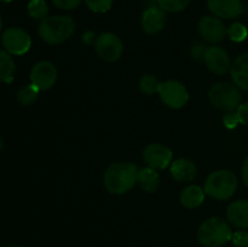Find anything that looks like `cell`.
I'll use <instances>...</instances> for the list:
<instances>
[{
  "label": "cell",
  "mask_w": 248,
  "mask_h": 247,
  "mask_svg": "<svg viewBox=\"0 0 248 247\" xmlns=\"http://www.w3.org/2000/svg\"><path fill=\"white\" fill-rule=\"evenodd\" d=\"M159 94L162 102L167 107L173 109L182 108L189 101V93L186 86L177 80H169V81L162 82Z\"/></svg>",
  "instance_id": "ba28073f"
},
{
  "label": "cell",
  "mask_w": 248,
  "mask_h": 247,
  "mask_svg": "<svg viewBox=\"0 0 248 247\" xmlns=\"http://www.w3.org/2000/svg\"><path fill=\"white\" fill-rule=\"evenodd\" d=\"M28 12L34 19H45L48 14V6L45 0H31L28 4Z\"/></svg>",
  "instance_id": "603a6c76"
},
{
  "label": "cell",
  "mask_w": 248,
  "mask_h": 247,
  "mask_svg": "<svg viewBox=\"0 0 248 247\" xmlns=\"http://www.w3.org/2000/svg\"><path fill=\"white\" fill-rule=\"evenodd\" d=\"M232 237V234L229 224L219 217L206 219L200 225L198 232L199 242L205 247H220L230 241Z\"/></svg>",
  "instance_id": "3957f363"
},
{
  "label": "cell",
  "mask_w": 248,
  "mask_h": 247,
  "mask_svg": "<svg viewBox=\"0 0 248 247\" xmlns=\"http://www.w3.org/2000/svg\"><path fill=\"white\" fill-rule=\"evenodd\" d=\"M137 183L147 193H154L159 188L160 176L156 172V170L152 169L149 166L144 167L142 170H138Z\"/></svg>",
  "instance_id": "ac0fdd59"
},
{
  "label": "cell",
  "mask_w": 248,
  "mask_h": 247,
  "mask_svg": "<svg viewBox=\"0 0 248 247\" xmlns=\"http://www.w3.org/2000/svg\"><path fill=\"white\" fill-rule=\"evenodd\" d=\"M198 28L201 36L210 43H219V41L224 40L228 34L227 27L218 17H202L199 22Z\"/></svg>",
  "instance_id": "8fae6325"
},
{
  "label": "cell",
  "mask_w": 248,
  "mask_h": 247,
  "mask_svg": "<svg viewBox=\"0 0 248 247\" xmlns=\"http://www.w3.org/2000/svg\"><path fill=\"white\" fill-rule=\"evenodd\" d=\"M7 247H23V246H21V245H10V246Z\"/></svg>",
  "instance_id": "836d02e7"
},
{
  "label": "cell",
  "mask_w": 248,
  "mask_h": 247,
  "mask_svg": "<svg viewBox=\"0 0 248 247\" xmlns=\"http://www.w3.org/2000/svg\"><path fill=\"white\" fill-rule=\"evenodd\" d=\"M143 159L149 167L154 170H164L171 164L172 152L166 145L153 143L147 145L143 152Z\"/></svg>",
  "instance_id": "30bf717a"
},
{
  "label": "cell",
  "mask_w": 248,
  "mask_h": 247,
  "mask_svg": "<svg viewBox=\"0 0 248 247\" xmlns=\"http://www.w3.org/2000/svg\"><path fill=\"white\" fill-rule=\"evenodd\" d=\"M228 35L235 43H241L248 36V29L241 23H232L228 28Z\"/></svg>",
  "instance_id": "d4e9b609"
},
{
  "label": "cell",
  "mask_w": 248,
  "mask_h": 247,
  "mask_svg": "<svg viewBox=\"0 0 248 247\" xmlns=\"http://www.w3.org/2000/svg\"><path fill=\"white\" fill-rule=\"evenodd\" d=\"M241 174H242V181H244L245 185L248 186V156L244 161V165H242Z\"/></svg>",
  "instance_id": "1f68e13d"
},
{
  "label": "cell",
  "mask_w": 248,
  "mask_h": 247,
  "mask_svg": "<svg viewBox=\"0 0 248 247\" xmlns=\"http://www.w3.org/2000/svg\"><path fill=\"white\" fill-rule=\"evenodd\" d=\"M75 31V23L69 16L46 17L40 22L38 33L45 43L50 45H58L73 35Z\"/></svg>",
  "instance_id": "7a4b0ae2"
},
{
  "label": "cell",
  "mask_w": 248,
  "mask_h": 247,
  "mask_svg": "<svg viewBox=\"0 0 248 247\" xmlns=\"http://www.w3.org/2000/svg\"><path fill=\"white\" fill-rule=\"evenodd\" d=\"M247 29H248V27H247Z\"/></svg>",
  "instance_id": "74e56055"
},
{
  "label": "cell",
  "mask_w": 248,
  "mask_h": 247,
  "mask_svg": "<svg viewBox=\"0 0 248 247\" xmlns=\"http://www.w3.org/2000/svg\"><path fill=\"white\" fill-rule=\"evenodd\" d=\"M16 67L11 55L0 50V82H11Z\"/></svg>",
  "instance_id": "ffe728a7"
},
{
  "label": "cell",
  "mask_w": 248,
  "mask_h": 247,
  "mask_svg": "<svg viewBox=\"0 0 248 247\" xmlns=\"http://www.w3.org/2000/svg\"><path fill=\"white\" fill-rule=\"evenodd\" d=\"M228 220L237 228H248V200L230 203L227 210Z\"/></svg>",
  "instance_id": "9a60e30c"
},
{
  "label": "cell",
  "mask_w": 248,
  "mask_h": 247,
  "mask_svg": "<svg viewBox=\"0 0 248 247\" xmlns=\"http://www.w3.org/2000/svg\"><path fill=\"white\" fill-rule=\"evenodd\" d=\"M232 77L237 87L248 91V52L242 53L232 65Z\"/></svg>",
  "instance_id": "2e32d148"
},
{
  "label": "cell",
  "mask_w": 248,
  "mask_h": 247,
  "mask_svg": "<svg viewBox=\"0 0 248 247\" xmlns=\"http://www.w3.org/2000/svg\"><path fill=\"white\" fill-rule=\"evenodd\" d=\"M85 2L91 11L103 14L110 9L113 0H85Z\"/></svg>",
  "instance_id": "484cf974"
},
{
  "label": "cell",
  "mask_w": 248,
  "mask_h": 247,
  "mask_svg": "<svg viewBox=\"0 0 248 247\" xmlns=\"http://www.w3.org/2000/svg\"><path fill=\"white\" fill-rule=\"evenodd\" d=\"M232 244L235 247H248V232L240 230L232 234Z\"/></svg>",
  "instance_id": "4316f807"
},
{
  "label": "cell",
  "mask_w": 248,
  "mask_h": 247,
  "mask_svg": "<svg viewBox=\"0 0 248 247\" xmlns=\"http://www.w3.org/2000/svg\"><path fill=\"white\" fill-rule=\"evenodd\" d=\"M237 188V178L229 170L212 172L205 182V193L217 200H228L234 195Z\"/></svg>",
  "instance_id": "277c9868"
},
{
  "label": "cell",
  "mask_w": 248,
  "mask_h": 247,
  "mask_svg": "<svg viewBox=\"0 0 248 247\" xmlns=\"http://www.w3.org/2000/svg\"><path fill=\"white\" fill-rule=\"evenodd\" d=\"M94 48L98 57L107 62H115L124 52L123 41L113 33H103L97 36Z\"/></svg>",
  "instance_id": "52a82bcc"
},
{
  "label": "cell",
  "mask_w": 248,
  "mask_h": 247,
  "mask_svg": "<svg viewBox=\"0 0 248 247\" xmlns=\"http://www.w3.org/2000/svg\"><path fill=\"white\" fill-rule=\"evenodd\" d=\"M161 84L157 77H155L154 75H143L140 80V89L143 93L145 94H154L159 93L160 89H161Z\"/></svg>",
  "instance_id": "7402d4cb"
},
{
  "label": "cell",
  "mask_w": 248,
  "mask_h": 247,
  "mask_svg": "<svg viewBox=\"0 0 248 247\" xmlns=\"http://www.w3.org/2000/svg\"><path fill=\"white\" fill-rule=\"evenodd\" d=\"M207 48L208 47H206L205 44L196 43L194 44L193 47H191V55H193V57L196 58V60H203Z\"/></svg>",
  "instance_id": "f546056e"
},
{
  "label": "cell",
  "mask_w": 248,
  "mask_h": 247,
  "mask_svg": "<svg viewBox=\"0 0 248 247\" xmlns=\"http://www.w3.org/2000/svg\"><path fill=\"white\" fill-rule=\"evenodd\" d=\"M205 200V190L199 185H189L181 193V203L186 208H196Z\"/></svg>",
  "instance_id": "d6986e66"
},
{
  "label": "cell",
  "mask_w": 248,
  "mask_h": 247,
  "mask_svg": "<svg viewBox=\"0 0 248 247\" xmlns=\"http://www.w3.org/2000/svg\"><path fill=\"white\" fill-rule=\"evenodd\" d=\"M157 6L165 12L183 11L189 5L190 0H156Z\"/></svg>",
  "instance_id": "cb8c5ba5"
},
{
  "label": "cell",
  "mask_w": 248,
  "mask_h": 247,
  "mask_svg": "<svg viewBox=\"0 0 248 247\" xmlns=\"http://www.w3.org/2000/svg\"><path fill=\"white\" fill-rule=\"evenodd\" d=\"M1 148H2V142H1V139H0V150H1Z\"/></svg>",
  "instance_id": "d590c367"
},
{
  "label": "cell",
  "mask_w": 248,
  "mask_h": 247,
  "mask_svg": "<svg viewBox=\"0 0 248 247\" xmlns=\"http://www.w3.org/2000/svg\"><path fill=\"white\" fill-rule=\"evenodd\" d=\"M237 115H239L240 123L244 124V125H248V102L247 103L240 104V107L237 108Z\"/></svg>",
  "instance_id": "4dcf8cb0"
},
{
  "label": "cell",
  "mask_w": 248,
  "mask_h": 247,
  "mask_svg": "<svg viewBox=\"0 0 248 247\" xmlns=\"http://www.w3.org/2000/svg\"><path fill=\"white\" fill-rule=\"evenodd\" d=\"M55 6H57L58 9L62 10H73L77 9L80 4L82 2V0H52Z\"/></svg>",
  "instance_id": "f1b7e54d"
},
{
  "label": "cell",
  "mask_w": 248,
  "mask_h": 247,
  "mask_svg": "<svg viewBox=\"0 0 248 247\" xmlns=\"http://www.w3.org/2000/svg\"><path fill=\"white\" fill-rule=\"evenodd\" d=\"M1 43L10 55L21 56L28 52L31 45V35L18 27L6 29L1 36Z\"/></svg>",
  "instance_id": "8992f818"
},
{
  "label": "cell",
  "mask_w": 248,
  "mask_h": 247,
  "mask_svg": "<svg viewBox=\"0 0 248 247\" xmlns=\"http://www.w3.org/2000/svg\"><path fill=\"white\" fill-rule=\"evenodd\" d=\"M166 16L159 6H150L142 15V28L148 34H156L164 28Z\"/></svg>",
  "instance_id": "5bb4252c"
},
{
  "label": "cell",
  "mask_w": 248,
  "mask_h": 247,
  "mask_svg": "<svg viewBox=\"0 0 248 247\" xmlns=\"http://www.w3.org/2000/svg\"><path fill=\"white\" fill-rule=\"evenodd\" d=\"M0 1H11V0H0Z\"/></svg>",
  "instance_id": "8d00e7d4"
},
{
  "label": "cell",
  "mask_w": 248,
  "mask_h": 247,
  "mask_svg": "<svg viewBox=\"0 0 248 247\" xmlns=\"http://www.w3.org/2000/svg\"><path fill=\"white\" fill-rule=\"evenodd\" d=\"M82 40H84V43L86 44V45H91L92 43H96V35H94V33H92V31H87V33H85L84 36H82Z\"/></svg>",
  "instance_id": "d6a6232c"
},
{
  "label": "cell",
  "mask_w": 248,
  "mask_h": 247,
  "mask_svg": "<svg viewBox=\"0 0 248 247\" xmlns=\"http://www.w3.org/2000/svg\"><path fill=\"white\" fill-rule=\"evenodd\" d=\"M210 11L218 18H236L241 15L242 4L240 0H207Z\"/></svg>",
  "instance_id": "4fadbf2b"
},
{
  "label": "cell",
  "mask_w": 248,
  "mask_h": 247,
  "mask_svg": "<svg viewBox=\"0 0 248 247\" xmlns=\"http://www.w3.org/2000/svg\"><path fill=\"white\" fill-rule=\"evenodd\" d=\"M208 98L216 108L225 111H235L241 103V92L230 82H218L211 87Z\"/></svg>",
  "instance_id": "5b68a950"
},
{
  "label": "cell",
  "mask_w": 248,
  "mask_h": 247,
  "mask_svg": "<svg viewBox=\"0 0 248 247\" xmlns=\"http://www.w3.org/2000/svg\"><path fill=\"white\" fill-rule=\"evenodd\" d=\"M1 28H2V19H1V16H0V31H1Z\"/></svg>",
  "instance_id": "e575fe53"
},
{
  "label": "cell",
  "mask_w": 248,
  "mask_h": 247,
  "mask_svg": "<svg viewBox=\"0 0 248 247\" xmlns=\"http://www.w3.org/2000/svg\"><path fill=\"white\" fill-rule=\"evenodd\" d=\"M171 173L176 181L190 182L196 176V166L190 160L178 159L172 164Z\"/></svg>",
  "instance_id": "e0dca14e"
},
{
  "label": "cell",
  "mask_w": 248,
  "mask_h": 247,
  "mask_svg": "<svg viewBox=\"0 0 248 247\" xmlns=\"http://www.w3.org/2000/svg\"><path fill=\"white\" fill-rule=\"evenodd\" d=\"M138 169L130 162H118L108 167L104 173V186L111 194H125L137 183Z\"/></svg>",
  "instance_id": "6da1fadb"
},
{
  "label": "cell",
  "mask_w": 248,
  "mask_h": 247,
  "mask_svg": "<svg viewBox=\"0 0 248 247\" xmlns=\"http://www.w3.org/2000/svg\"><path fill=\"white\" fill-rule=\"evenodd\" d=\"M223 123H224V126L227 128L236 127L237 124L240 123L237 111H228V113H225V115L223 116Z\"/></svg>",
  "instance_id": "83f0119b"
},
{
  "label": "cell",
  "mask_w": 248,
  "mask_h": 247,
  "mask_svg": "<svg viewBox=\"0 0 248 247\" xmlns=\"http://www.w3.org/2000/svg\"><path fill=\"white\" fill-rule=\"evenodd\" d=\"M57 80V69L48 61H40L35 63L31 73V84L35 85L40 91L52 87Z\"/></svg>",
  "instance_id": "9c48e42d"
},
{
  "label": "cell",
  "mask_w": 248,
  "mask_h": 247,
  "mask_svg": "<svg viewBox=\"0 0 248 247\" xmlns=\"http://www.w3.org/2000/svg\"><path fill=\"white\" fill-rule=\"evenodd\" d=\"M203 61H205L207 68L213 74H225L232 68L229 55H228L224 48L219 47V46L208 47Z\"/></svg>",
  "instance_id": "7c38bea8"
},
{
  "label": "cell",
  "mask_w": 248,
  "mask_h": 247,
  "mask_svg": "<svg viewBox=\"0 0 248 247\" xmlns=\"http://www.w3.org/2000/svg\"><path fill=\"white\" fill-rule=\"evenodd\" d=\"M39 92H40V90L35 85H26V86L21 87L18 90V92H17V99H18V102L22 106H31V104H33L38 99Z\"/></svg>",
  "instance_id": "44dd1931"
}]
</instances>
